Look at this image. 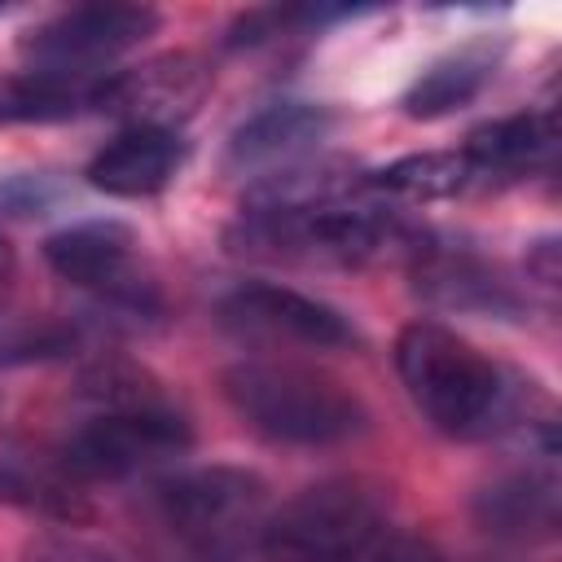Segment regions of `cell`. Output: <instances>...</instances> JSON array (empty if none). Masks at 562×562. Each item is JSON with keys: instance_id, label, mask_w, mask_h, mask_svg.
I'll use <instances>...</instances> for the list:
<instances>
[{"instance_id": "obj_1", "label": "cell", "mask_w": 562, "mask_h": 562, "mask_svg": "<svg viewBox=\"0 0 562 562\" xmlns=\"http://www.w3.org/2000/svg\"><path fill=\"white\" fill-rule=\"evenodd\" d=\"M395 373L413 408L452 439H483L514 422H531V382L522 391L509 369L439 321H413L400 329Z\"/></svg>"}, {"instance_id": "obj_24", "label": "cell", "mask_w": 562, "mask_h": 562, "mask_svg": "<svg viewBox=\"0 0 562 562\" xmlns=\"http://www.w3.org/2000/svg\"><path fill=\"white\" fill-rule=\"evenodd\" d=\"M527 268H531V277H536L540 285H558V246H553V241H540V246L531 250Z\"/></svg>"}, {"instance_id": "obj_18", "label": "cell", "mask_w": 562, "mask_h": 562, "mask_svg": "<svg viewBox=\"0 0 562 562\" xmlns=\"http://www.w3.org/2000/svg\"><path fill=\"white\" fill-rule=\"evenodd\" d=\"M97 79L44 75V70L0 75V123H57L79 110H92Z\"/></svg>"}, {"instance_id": "obj_3", "label": "cell", "mask_w": 562, "mask_h": 562, "mask_svg": "<svg viewBox=\"0 0 562 562\" xmlns=\"http://www.w3.org/2000/svg\"><path fill=\"white\" fill-rule=\"evenodd\" d=\"M228 408L263 439L290 448H329L364 430L369 413L338 378L290 360H241L220 378Z\"/></svg>"}, {"instance_id": "obj_9", "label": "cell", "mask_w": 562, "mask_h": 562, "mask_svg": "<svg viewBox=\"0 0 562 562\" xmlns=\"http://www.w3.org/2000/svg\"><path fill=\"white\" fill-rule=\"evenodd\" d=\"M211 70L193 53H162L127 70H110L92 88V110L123 119L127 127L176 132L206 97Z\"/></svg>"}, {"instance_id": "obj_15", "label": "cell", "mask_w": 562, "mask_h": 562, "mask_svg": "<svg viewBox=\"0 0 562 562\" xmlns=\"http://www.w3.org/2000/svg\"><path fill=\"white\" fill-rule=\"evenodd\" d=\"M558 154V119L553 110H522L474 127L461 145V158L479 180H522L549 167Z\"/></svg>"}, {"instance_id": "obj_4", "label": "cell", "mask_w": 562, "mask_h": 562, "mask_svg": "<svg viewBox=\"0 0 562 562\" xmlns=\"http://www.w3.org/2000/svg\"><path fill=\"white\" fill-rule=\"evenodd\" d=\"M154 514L198 562H246L259 553L272 496L246 465H193L154 487Z\"/></svg>"}, {"instance_id": "obj_23", "label": "cell", "mask_w": 562, "mask_h": 562, "mask_svg": "<svg viewBox=\"0 0 562 562\" xmlns=\"http://www.w3.org/2000/svg\"><path fill=\"white\" fill-rule=\"evenodd\" d=\"M44 202H48V193H40V184H35L31 176H18V180L0 184V206H9L13 215H31V211H40Z\"/></svg>"}, {"instance_id": "obj_5", "label": "cell", "mask_w": 562, "mask_h": 562, "mask_svg": "<svg viewBox=\"0 0 562 562\" xmlns=\"http://www.w3.org/2000/svg\"><path fill=\"white\" fill-rule=\"evenodd\" d=\"M378 531H386V492L369 479L342 474L303 487L268 514L263 562H347Z\"/></svg>"}, {"instance_id": "obj_25", "label": "cell", "mask_w": 562, "mask_h": 562, "mask_svg": "<svg viewBox=\"0 0 562 562\" xmlns=\"http://www.w3.org/2000/svg\"><path fill=\"white\" fill-rule=\"evenodd\" d=\"M13 272H18V255H13L9 237H0V299H4L9 285H13Z\"/></svg>"}, {"instance_id": "obj_2", "label": "cell", "mask_w": 562, "mask_h": 562, "mask_svg": "<svg viewBox=\"0 0 562 562\" xmlns=\"http://www.w3.org/2000/svg\"><path fill=\"white\" fill-rule=\"evenodd\" d=\"M364 189V184H360ZM228 250L272 263H316V268H369L386 259H413L426 233L395 220L382 202L356 193L312 206H246L228 228Z\"/></svg>"}, {"instance_id": "obj_17", "label": "cell", "mask_w": 562, "mask_h": 562, "mask_svg": "<svg viewBox=\"0 0 562 562\" xmlns=\"http://www.w3.org/2000/svg\"><path fill=\"white\" fill-rule=\"evenodd\" d=\"M492 70H496V48L492 44H465V48L439 57L435 66H426L400 105L408 119H443V114L470 105L483 92V83L492 79Z\"/></svg>"}, {"instance_id": "obj_14", "label": "cell", "mask_w": 562, "mask_h": 562, "mask_svg": "<svg viewBox=\"0 0 562 562\" xmlns=\"http://www.w3.org/2000/svg\"><path fill=\"white\" fill-rule=\"evenodd\" d=\"M408 272L417 281V294L443 312H487V316L518 312V294L509 290V281H501V272L470 250L422 241L408 259Z\"/></svg>"}, {"instance_id": "obj_19", "label": "cell", "mask_w": 562, "mask_h": 562, "mask_svg": "<svg viewBox=\"0 0 562 562\" xmlns=\"http://www.w3.org/2000/svg\"><path fill=\"white\" fill-rule=\"evenodd\" d=\"M474 184L461 149L457 154H408L364 180V193L395 202H443Z\"/></svg>"}, {"instance_id": "obj_12", "label": "cell", "mask_w": 562, "mask_h": 562, "mask_svg": "<svg viewBox=\"0 0 562 562\" xmlns=\"http://www.w3.org/2000/svg\"><path fill=\"white\" fill-rule=\"evenodd\" d=\"M0 501L35 518H48L57 527L92 522L88 487L66 470L57 448H31L18 439H4L0 443Z\"/></svg>"}, {"instance_id": "obj_22", "label": "cell", "mask_w": 562, "mask_h": 562, "mask_svg": "<svg viewBox=\"0 0 562 562\" xmlns=\"http://www.w3.org/2000/svg\"><path fill=\"white\" fill-rule=\"evenodd\" d=\"M26 562H119L110 549L83 540V536H70V531H48V536H35L26 544Z\"/></svg>"}, {"instance_id": "obj_10", "label": "cell", "mask_w": 562, "mask_h": 562, "mask_svg": "<svg viewBox=\"0 0 562 562\" xmlns=\"http://www.w3.org/2000/svg\"><path fill=\"white\" fill-rule=\"evenodd\" d=\"M220 321L224 329L250 342H285V347H312V351H338L356 342V329L338 307L272 281H246L233 294H224Z\"/></svg>"}, {"instance_id": "obj_7", "label": "cell", "mask_w": 562, "mask_h": 562, "mask_svg": "<svg viewBox=\"0 0 562 562\" xmlns=\"http://www.w3.org/2000/svg\"><path fill=\"white\" fill-rule=\"evenodd\" d=\"M44 263L75 290L97 294L105 307L136 321L162 312L158 285L140 272L136 233L119 220H79L44 241Z\"/></svg>"}, {"instance_id": "obj_20", "label": "cell", "mask_w": 562, "mask_h": 562, "mask_svg": "<svg viewBox=\"0 0 562 562\" xmlns=\"http://www.w3.org/2000/svg\"><path fill=\"white\" fill-rule=\"evenodd\" d=\"M75 400L88 404V413H105V408H158L171 404V395L162 391V382L127 360V356H97L79 378H75Z\"/></svg>"}, {"instance_id": "obj_26", "label": "cell", "mask_w": 562, "mask_h": 562, "mask_svg": "<svg viewBox=\"0 0 562 562\" xmlns=\"http://www.w3.org/2000/svg\"><path fill=\"white\" fill-rule=\"evenodd\" d=\"M4 9H9V4H4V0H0V13H4Z\"/></svg>"}, {"instance_id": "obj_8", "label": "cell", "mask_w": 562, "mask_h": 562, "mask_svg": "<svg viewBox=\"0 0 562 562\" xmlns=\"http://www.w3.org/2000/svg\"><path fill=\"white\" fill-rule=\"evenodd\" d=\"M158 31V13L149 4H75L44 26H35L22 40V57L31 70L44 75H75V79H97L105 75L101 66L114 61L119 53L136 48Z\"/></svg>"}, {"instance_id": "obj_6", "label": "cell", "mask_w": 562, "mask_h": 562, "mask_svg": "<svg viewBox=\"0 0 562 562\" xmlns=\"http://www.w3.org/2000/svg\"><path fill=\"white\" fill-rule=\"evenodd\" d=\"M189 443H193V426L171 400L158 408L88 413L57 443V457L83 487H92V483H119L140 470H154V465L189 452Z\"/></svg>"}, {"instance_id": "obj_21", "label": "cell", "mask_w": 562, "mask_h": 562, "mask_svg": "<svg viewBox=\"0 0 562 562\" xmlns=\"http://www.w3.org/2000/svg\"><path fill=\"white\" fill-rule=\"evenodd\" d=\"M347 562H443V553L426 540V536H408V531H378L360 553H351Z\"/></svg>"}, {"instance_id": "obj_11", "label": "cell", "mask_w": 562, "mask_h": 562, "mask_svg": "<svg viewBox=\"0 0 562 562\" xmlns=\"http://www.w3.org/2000/svg\"><path fill=\"white\" fill-rule=\"evenodd\" d=\"M334 127V114L312 101H272L255 110L246 123L233 127L228 136V171L237 176H277L294 162H307V154L325 140Z\"/></svg>"}, {"instance_id": "obj_13", "label": "cell", "mask_w": 562, "mask_h": 562, "mask_svg": "<svg viewBox=\"0 0 562 562\" xmlns=\"http://www.w3.org/2000/svg\"><path fill=\"white\" fill-rule=\"evenodd\" d=\"M184 167V140L180 132L162 127H123L114 140H105L88 167L83 180L97 193L110 198H154L171 184V176Z\"/></svg>"}, {"instance_id": "obj_16", "label": "cell", "mask_w": 562, "mask_h": 562, "mask_svg": "<svg viewBox=\"0 0 562 562\" xmlns=\"http://www.w3.org/2000/svg\"><path fill=\"white\" fill-rule=\"evenodd\" d=\"M479 531L501 540H549L562 522V492L549 470H509L474 492Z\"/></svg>"}]
</instances>
